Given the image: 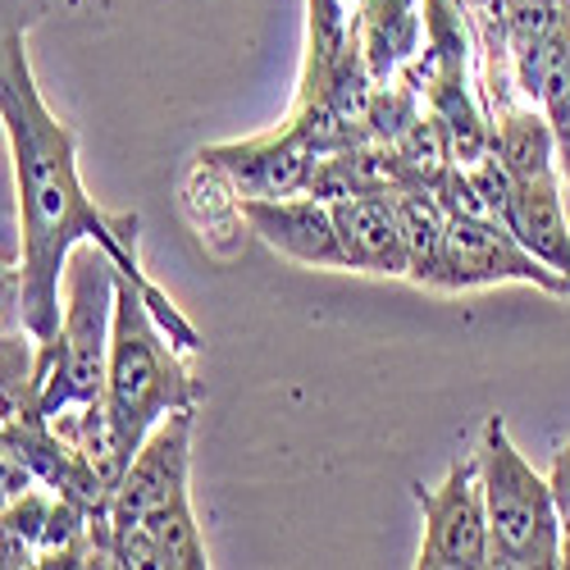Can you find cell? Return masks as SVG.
Wrapping results in <instances>:
<instances>
[{
  "mask_svg": "<svg viewBox=\"0 0 570 570\" xmlns=\"http://www.w3.org/2000/svg\"><path fill=\"white\" fill-rule=\"evenodd\" d=\"M51 10V0H0V128H6L14 202H19V315L32 338H51L60 328V283L65 261L78 243L110 252L124 278L147 297L156 324L187 352H202V334L169 302V293L141 269L132 210H106L87 197L78 178V132L41 101L32 73L28 37Z\"/></svg>",
  "mask_w": 570,
  "mask_h": 570,
  "instance_id": "1",
  "label": "cell"
},
{
  "mask_svg": "<svg viewBox=\"0 0 570 570\" xmlns=\"http://www.w3.org/2000/svg\"><path fill=\"white\" fill-rule=\"evenodd\" d=\"M115 297L119 265L110 252L97 243H78L65 261L60 328L51 338H37V411L46 420L106 397Z\"/></svg>",
  "mask_w": 570,
  "mask_h": 570,
  "instance_id": "2",
  "label": "cell"
},
{
  "mask_svg": "<svg viewBox=\"0 0 570 570\" xmlns=\"http://www.w3.org/2000/svg\"><path fill=\"white\" fill-rule=\"evenodd\" d=\"M106 411L128 452L141 448L156 424L174 411H197L206 402L202 379L187 370V352L156 324L147 297L132 278L119 274L110 365H106Z\"/></svg>",
  "mask_w": 570,
  "mask_h": 570,
  "instance_id": "3",
  "label": "cell"
},
{
  "mask_svg": "<svg viewBox=\"0 0 570 570\" xmlns=\"http://www.w3.org/2000/svg\"><path fill=\"white\" fill-rule=\"evenodd\" d=\"M474 456H480V480H484L493 566L557 570L561 566V511H557L552 484L511 443L502 415L484 420Z\"/></svg>",
  "mask_w": 570,
  "mask_h": 570,
  "instance_id": "4",
  "label": "cell"
},
{
  "mask_svg": "<svg viewBox=\"0 0 570 570\" xmlns=\"http://www.w3.org/2000/svg\"><path fill=\"white\" fill-rule=\"evenodd\" d=\"M498 283H525V288H539L552 297H570V278H561L539 256H530L502 219L448 215L443 252H439V269L430 278V288L474 293V288H498Z\"/></svg>",
  "mask_w": 570,
  "mask_h": 570,
  "instance_id": "5",
  "label": "cell"
},
{
  "mask_svg": "<svg viewBox=\"0 0 570 570\" xmlns=\"http://www.w3.org/2000/svg\"><path fill=\"white\" fill-rule=\"evenodd\" d=\"M415 502L424 515V539H420V557H415L420 570H484V566H493L480 456L465 452L448 465L439 484H415Z\"/></svg>",
  "mask_w": 570,
  "mask_h": 570,
  "instance_id": "6",
  "label": "cell"
},
{
  "mask_svg": "<svg viewBox=\"0 0 570 570\" xmlns=\"http://www.w3.org/2000/svg\"><path fill=\"white\" fill-rule=\"evenodd\" d=\"M193 424L197 411H174L165 415L156 430L141 439V448L132 452L124 480L115 489L110 502V525H137L183 498L187 493V470H193Z\"/></svg>",
  "mask_w": 570,
  "mask_h": 570,
  "instance_id": "7",
  "label": "cell"
},
{
  "mask_svg": "<svg viewBox=\"0 0 570 570\" xmlns=\"http://www.w3.org/2000/svg\"><path fill=\"white\" fill-rule=\"evenodd\" d=\"M315 160L320 156L288 124L274 132H261V137H247V141H215V147H202V165L233 187L237 202L311 193Z\"/></svg>",
  "mask_w": 570,
  "mask_h": 570,
  "instance_id": "8",
  "label": "cell"
},
{
  "mask_svg": "<svg viewBox=\"0 0 570 570\" xmlns=\"http://www.w3.org/2000/svg\"><path fill=\"white\" fill-rule=\"evenodd\" d=\"M237 215L269 252L306 269H347L343 243L334 228V206L315 193L269 197V202H237Z\"/></svg>",
  "mask_w": 570,
  "mask_h": 570,
  "instance_id": "9",
  "label": "cell"
},
{
  "mask_svg": "<svg viewBox=\"0 0 570 570\" xmlns=\"http://www.w3.org/2000/svg\"><path fill=\"white\" fill-rule=\"evenodd\" d=\"M328 206H334V228H338L347 269L406 278L411 265H406V243H402L393 193H352V197H334Z\"/></svg>",
  "mask_w": 570,
  "mask_h": 570,
  "instance_id": "10",
  "label": "cell"
},
{
  "mask_svg": "<svg viewBox=\"0 0 570 570\" xmlns=\"http://www.w3.org/2000/svg\"><path fill=\"white\" fill-rule=\"evenodd\" d=\"M502 224L530 256H539L548 269L570 278V206L557 169L534 178H511V202Z\"/></svg>",
  "mask_w": 570,
  "mask_h": 570,
  "instance_id": "11",
  "label": "cell"
},
{
  "mask_svg": "<svg viewBox=\"0 0 570 570\" xmlns=\"http://www.w3.org/2000/svg\"><path fill=\"white\" fill-rule=\"evenodd\" d=\"M115 530V566L124 570H202L210 566L197 515H193V498H183L137 525H110Z\"/></svg>",
  "mask_w": 570,
  "mask_h": 570,
  "instance_id": "12",
  "label": "cell"
},
{
  "mask_svg": "<svg viewBox=\"0 0 570 570\" xmlns=\"http://www.w3.org/2000/svg\"><path fill=\"white\" fill-rule=\"evenodd\" d=\"M356 46L374 87L393 82L424 46V0H352Z\"/></svg>",
  "mask_w": 570,
  "mask_h": 570,
  "instance_id": "13",
  "label": "cell"
},
{
  "mask_svg": "<svg viewBox=\"0 0 570 570\" xmlns=\"http://www.w3.org/2000/svg\"><path fill=\"white\" fill-rule=\"evenodd\" d=\"M489 124H493L489 151L502 160V169L511 178H534V174L557 169V137H552V124L539 106H530V101L507 106Z\"/></svg>",
  "mask_w": 570,
  "mask_h": 570,
  "instance_id": "14",
  "label": "cell"
},
{
  "mask_svg": "<svg viewBox=\"0 0 570 570\" xmlns=\"http://www.w3.org/2000/svg\"><path fill=\"white\" fill-rule=\"evenodd\" d=\"M397 202V224H402V243H406V278L430 288V278L439 269V252H443V228H448V210L439 206V197L430 187H402L393 193Z\"/></svg>",
  "mask_w": 570,
  "mask_h": 570,
  "instance_id": "15",
  "label": "cell"
},
{
  "mask_svg": "<svg viewBox=\"0 0 570 570\" xmlns=\"http://www.w3.org/2000/svg\"><path fill=\"white\" fill-rule=\"evenodd\" d=\"M56 493L32 484L14 502L0 507V570H19L41 561V539H46V520H51Z\"/></svg>",
  "mask_w": 570,
  "mask_h": 570,
  "instance_id": "16",
  "label": "cell"
},
{
  "mask_svg": "<svg viewBox=\"0 0 570 570\" xmlns=\"http://www.w3.org/2000/svg\"><path fill=\"white\" fill-rule=\"evenodd\" d=\"M548 484H552V498H557V511H561V525H570V443L552 456Z\"/></svg>",
  "mask_w": 570,
  "mask_h": 570,
  "instance_id": "17",
  "label": "cell"
},
{
  "mask_svg": "<svg viewBox=\"0 0 570 570\" xmlns=\"http://www.w3.org/2000/svg\"><path fill=\"white\" fill-rule=\"evenodd\" d=\"M561 566L570 570V525H561Z\"/></svg>",
  "mask_w": 570,
  "mask_h": 570,
  "instance_id": "18",
  "label": "cell"
},
{
  "mask_svg": "<svg viewBox=\"0 0 570 570\" xmlns=\"http://www.w3.org/2000/svg\"><path fill=\"white\" fill-rule=\"evenodd\" d=\"M557 6H561V10H570V0H557Z\"/></svg>",
  "mask_w": 570,
  "mask_h": 570,
  "instance_id": "19",
  "label": "cell"
},
{
  "mask_svg": "<svg viewBox=\"0 0 570 570\" xmlns=\"http://www.w3.org/2000/svg\"><path fill=\"white\" fill-rule=\"evenodd\" d=\"M0 328H6V324H0Z\"/></svg>",
  "mask_w": 570,
  "mask_h": 570,
  "instance_id": "20",
  "label": "cell"
}]
</instances>
